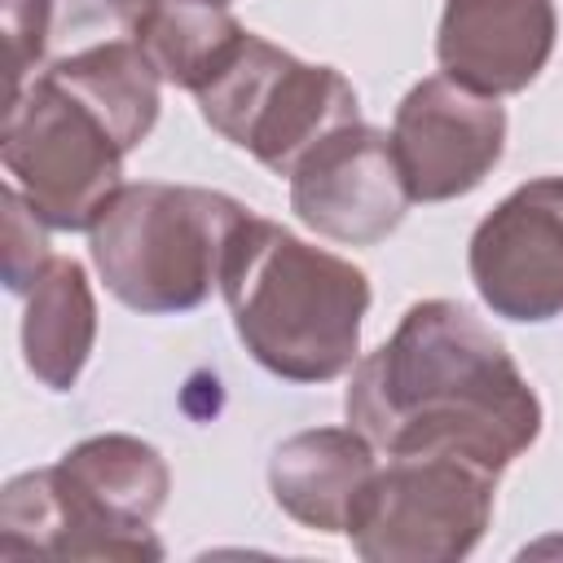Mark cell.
Listing matches in <instances>:
<instances>
[{"label":"cell","instance_id":"1","mask_svg":"<svg viewBox=\"0 0 563 563\" xmlns=\"http://www.w3.org/2000/svg\"><path fill=\"white\" fill-rule=\"evenodd\" d=\"M347 422L387 457H462L501 475L537 440L541 400L471 308L422 299L356 365Z\"/></svg>","mask_w":563,"mask_h":563},{"label":"cell","instance_id":"2","mask_svg":"<svg viewBox=\"0 0 563 563\" xmlns=\"http://www.w3.org/2000/svg\"><path fill=\"white\" fill-rule=\"evenodd\" d=\"M220 290L238 339L268 374L330 383L352 369L369 308V282L356 264L246 211L229 233Z\"/></svg>","mask_w":563,"mask_h":563},{"label":"cell","instance_id":"3","mask_svg":"<svg viewBox=\"0 0 563 563\" xmlns=\"http://www.w3.org/2000/svg\"><path fill=\"white\" fill-rule=\"evenodd\" d=\"M167 501L163 457L132 435L75 444L57 466L18 475L0 501V554L158 559L150 523Z\"/></svg>","mask_w":563,"mask_h":563},{"label":"cell","instance_id":"4","mask_svg":"<svg viewBox=\"0 0 563 563\" xmlns=\"http://www.w3.org/2000/svg\"><path fill=\"white\" fill-rule=\"evenodd\" d=\"M229 194L194 185H119L92 220V260L114 299L136 312H189L220 282L233 224Z\"/></svg>","mask_w":563,"mask_h":563},{"label":"cell","instance_id":"5","mask_svg":"<svg viewBox=\"0 0 563 563\" xmlns=\"http://www.w3.org/2000/svg\"><path fill=\"white\" fill-rule=\"evenodd\" d=\"M13 189L53 229H92L101 207L119 194L123 141L97 106H88L53 70L35 75L4 106L0 136Z\"/></svg>","mask_w":563,"mask_h":563},{"label":"cell","instance_id":"6","mask_svg":"<svg viewBox=\"0 0 563 563\" xmlns=\"http://www.w3.org/2000/svg\"><path fill=\"white\" fill-rule=\"evenodd\" d=\"M194 97L220 136L277 176H290L330 132L356 123V92L339 70L308 66L251 31Z\"/></svg>","mask_w":563,"mask_h":563},{"label":"cell","instance_id":"7","mask_svg":"<svg viewBox=\"0 0 563 563\" xmlns=\"http://www.w3.org/2000/svg\"><path fill=\"white\" fill-rule=\"evenodd\" d=\"M497 475L462 457H391L352 501L347 537L374 563H444L475 550Z\"/></svg>","mask_w":563,"mask_h":563},{"label":"cell","instance_id":"8","mask_svg":"<svg viewBox=\"0 0 563 563\" xmlns=\"http://www.w3.org/2000/svg\"><path fill=\"white\" fill-rule=\"evenodd\" d=\"M506 110L497 97L471 92L449 75H431L405 92L391 123V154L413 202L471 194L501 158Z\"/></svg>","mask_w":563,"mask_h":563},{"label":"cell","instance_id":"9","mask_svg":"<svg viewBox=\"0 0 563 563\" xmlns=\"http://www.w3.org/2000/svg\"><path fill=\"white\" fill-rule=\"evenodd\" d=\"M471 282L510 321L563 312V176L519 185L471 238Z\"/></svg>","mask_w":563,"mask_h":563},{"label":"cell","instance_id":"10","mask_svg":"<svg viewBox=\"0 0 563 563\" xmlns=\"http://www.w3.org/2000/svg\"><path fill=\"white\" fill-rule=\"evenodd\" d=\"M409 202L413 198L400 180L391 136L365 128L361 119L330 132L290 172L295 216L334 242H352V246L383 242L405 220Z\"/></svg>","mask_w":563,"mask_h":563},{"label":"cell","instance_id":"11","mask_svg":"<svg viewBox=\"0 0 563 563\" xmlns=\"http://www.w3.org/2000/svg\"><path fill=\"white\" fill-rule=\"evenodd\" d=\"M554 48L550 0H449L435 57L449 79L484 97L528 88Z\"/></svg>","mask_w":563,"mask_h":563},{"label":"cell","instance_id":"12","mask_svg":"<svg viewBox=\"0 0 563 563\" xmlns=\"http://www.w3.org/2000/svg\"><path fill=\"white\" fill-rule=\"evenodd\" d=\"M374 444L352 431H303L273 453L268 484L286 515L317 532H343L356 493L374 475Z\"/></svg>","mask_w":563,"mask_h":563},{"label":"cell","instance_id":"13","mask_svg":"<svg viewBox=\"0 0 563 563\" xmlns=\"http://www.w3.org/2000/svg\"><path fill=\"white\" fill-rule=\"evenodd\" d=\"M92 334H97V308L84 268L75 260H48L31 286V303L22 321V347L31 374L53 391L75 387L92 352Z\"/></svg>","mask_w":563,"mask_h":563},{"label":"cell","instance_id":"14","mask_svg":"<svg viewBox=\"0 0 563 563\" xmlns=\"http://www.w3.org/2000/svg\"><path fill=\"white\" fill-rule=\"evenodd\" d=\"M242 35L246 31L233 22L229 4L211 0H158L132 26V40L154 62V70L189 92H198L229 62Z\"/></svg>","mask_w":563,"mask_h":563},{"label":"cell","instance_id":"15","mask_svg":"<svg viewBox=\"0 0 563 563\" xmlns=\"http://www.w3.org/2000/svg\"><path fill=\"white\" fill-rule=\"evenodd\" d=\"M4 35H9V97L26 88L31 66L53 40V0H4Z\"/></svg>","mask_w":563,"mask_h":563},{"label":"cell","instance_id":"16","mask_svg":"<svg viewBox=\"0 0 563 563\" xmlns=\"http://www.w3.org/2000/svg\"><path fill=\"white\" fill-rule=\"evenodd\" d=\"M211 4H229V0H211Z\"/></svg>","mask_w":563,"mask_h":563}]
</instances>
